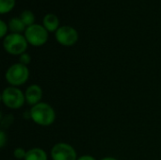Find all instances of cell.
<instances>
[{"label": "cell", "mask_w": 161, "mask_h": 160, "mask_svg": "<svg viewBox=\"0 0 161 160\" xmlns=\"http://www.w3.org/2000/svg\"><path fill=\"white\" fill-rule=\"evenodd\" d=\"M31 119L38 124L47 126L52 124L56 119V113L52 107L46 103H39L30 109Z\"/></svg>", "instance_id": "6da1fadb"}, {"label": "cell", "mask_w": 161, "mask_h": 160, "mask_svg": "<svg viewBox=\"0 0 161 160\" xmlns=\"http://www.w3.org/2000/svg\"><path fill=\"white\" fill-rule=\"evenodd\" d=\"M3 46L11 55H22L27 47V41L20 33H10L5 37Z\"/></svg>", "instance_id": "7a4b0ae2"}, {"label": "cell", "mask_w": 161, "mask_h": 160, "mask_svg": "<svg viewBox=\"0 0 161 160\" xmlns=\"http://www.w3.org/2000/svg\"><path fill=\"white\" fill-rule=\"evenodd\" d=\"M29 76V71L26 65L22 63H15L11 65L7 73H6V79L7 81L12 86H20L26 82Z\"/></svg>", "instance_id": "3957f363"}, {"label": "cell", "mask_w": 161, "mask_h": 160, "mask_svg": "<svg viewBox=\"0 0 161 160\" xmlns=\"http://www.w3.org/2000/svg\"><path fill=\"white\" fill-rule=\"evenodd\" d=\"M25 37L30 44L34 46H40L46 42L48 39V33L44 26L33 24L27 26L25 30Z\"/></svg>", "instance_id": "277c9868"}, {"label": "cell", "mask_w": 161, "mask_h": 160, "mask_svg": "<svg viewBox=\"0 0 161 160\" xmlns=\"http://www.w3.org/2000/svg\"><path fill=\"white\" fill-rule=\"evenodd\" d=\"M25 100V97L23 92L15 87L6 88L2 93V101L4 105L12 109L20 108L24 105Z\"/></svg>", "instance_id": "5b68a950"}, {"label": "cell", "mask_w": 161, "mask_h": 160, "mask_svg": "<svg viewBox=\"0 0 161 160\" xmlns=\"http://www.w3.org/2000/svg\"><path fill=\"white\" fill-rule=\"evenodd\" d=\"M57 41L65 46H71L75 44L78 39L77 31L70 25H62L56 31Z\"/></svg>", "instance_id": "8992f818"}, {"label": "cell", "mask_w": 161, "mask_h": 160, "mask_svg": "<svg viewBox=\"0 0 161 160\" xmlns=\"http://www.w3.org/2000/svg\"><path fill=\"white\" fill-rule=\"evenodd\" d=\"M53 160H77L75 149L67 143H58L51 151Z\"/></svg>", "instance_id": "52a82bcc"}, {"label": "cell", "mask_w": 161, "mask_h": 160, "mask_svg": "<svg viewBox=\"0 0 161 160\" xmlns=\"http://www.w3.org/2000/svg\"><path fill=\"white\" fill-rule=\"evenodd\" d=\"M42 91L41 87H39L38 85L29 86L26 89L25 94V101L27 102L28 105H32V106L39 104L40 100L42 99Z\"/></svg>", "instance_id": "ba28073f"}, {"label": "cell", "mask_w": 161, "mask_h": 160, "mask_svg": "<svg viewBox=\"0 0 161 160\" xmlns=\"http://www.w3.org/2000/svg\"><path fill=\"white\" fill-rule=\"evenodd\" d=\"M43 26L46 28L47 31H57L58 28L59 21L58 18L53 14V13H48L43 17Z\"/></svg>", "instance_id": "9c48e42d"}, {"label": "cell", "mask_w": 161, "mask_h": 160, "mask_svg": "<svg viewBox=\"0 0 161 160\" xmlns=\"http://www.w3.org/2000/svg\"><path fill=\"white\" fill-rule=\"evenodd\" d=\"M25 160H47V155L42 149L33 148L26 152Z\"/></svg>", "instance_id": "30bf717a"}, {"label": "cell", "mask_w": 161, "mask_h": 160, "mask_svg": "<svg viewBox=\"0 0 161 160\" xmlns=\"http://www.w3.org/2000/svg\"><path fill=\"white\" fill-rule=\"evenodd\" d=\"M25 25L23 23L20 17H13L8 22V27L12 33H20L25 30Z\"/></svg>", "instance_id": "8fae6325"}, {"label": "cell", "mask_w": 161, "mask_h": 160, "mask_svg": "<svg viewBox=\"0 0 161 160\" xmlns=\"http://www.w3.org/2000/svg\"><path fill=\"white\" fill-rule=\"evenodd\" d=\"M20 18L22 19L23 23H24L25 25H27V26H29V25H33L34 20H35V17H34L33 12H32L31 10H28V9L24 10V11L21 13Z\"/></svg>", "instance_id": "7c38bea8"}, {"label": "cell", "mask_w": 161, "mask_h": 160, "mask_svg": "<svg viewBox=\"0 0 161 160\" xmlns=\"http://www.w3.org/2000/svg\"><path fill=\"white\" fill-rule=\"evenodd\" d=\"M15 5V0H0V13L9 11Z\"/></svg>", "instance_id": "4fadbf2b"}, {"label": "cell", "mask_w": 161, "mask_h": 160, "mask_svg": "<svg viewBox=\"0 0 161 160\" xmlns=\"http://www.w3.org/2000/svg\"><path fill=\"white\" fill-rule=\"evenodd\" d=\"M13 156L17 159H23V158L25 159V156H26V152L23 148H17V149L14 150Z\"/></svg>", "instance_id": "5bb4252c"}, {"label": "cell", "mask_w": 161, "mask_h": 160, "mask_svg": "<svg viewBox=\"0 0 161 160\" xmlns=\"http://www.w3.org/2000/svg\"><path fill=\"white\" fill-rule=\"evenodd\" d=\"M30 60H31L30 56L26 53H24L20 56V63H22L24 65H27L30 62Z\"/></svg>", "instance_id": "9a60e30c"}, {"label": "cell", "mask_w": 161, "mask_h": 160, "mask_svg": "<svg viewBox=\"0 0 161 160\" xmlns=\"http://www.w3.org/2000/svg\"><path fill=\"white\" fill-rule=\"evenodd\" d=\"M0 25H1V34H0V37H1V38H3V37L6 35V32H7L8 26H7L6 23H5L3 20H1V21H0Z\"/></svg>", "instance_id": "2e32d148"}, {"label": "cell", "mask_w": 161, "mask_h": 160, "mask_svg": "<svg viewBox=\"0 0 161 160\" xmlns=\"http://www.w3.org/2000/svg\"><path fill=\"white\" fill-rule=\"evenodd\" d=\"M6 142V135L3 131L0 132V147H4Z\"/></svg>", "instance_id": "e0dca14e"}, {"label": "cell", "mask_w": 161, "mask_h": 160, "mask_svg": "<svg viewBox=\"0 0 161 160\" xmlns=\"http://www.w3.org/2000/svg\"><path fill=\"white\" fill-rule=\"evenodd\" d=\"M77 160H96L94 157H91V156H83V157H80Z\"/></svg>", "instance_id": "ac0fdd59"}, {"label": "cell", "mask_w": 161, "mask_h": 160, "mask_svg": "<svg viewBox=\"0 0 161 160\" xmlns=\"http://www.w3.org/2000/svg\"><path fill=\"white\" fill-rule=\"evenodd\" d=\"M102 160H117V159H115V158H113V157H105V158H103Z\"/></svg>", "instance_id": "d6986e66"}]
</instances>
